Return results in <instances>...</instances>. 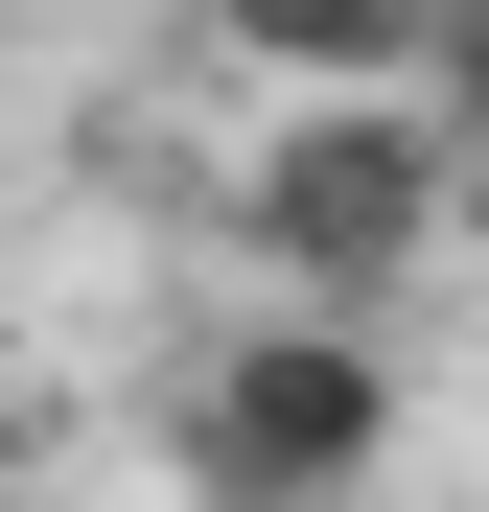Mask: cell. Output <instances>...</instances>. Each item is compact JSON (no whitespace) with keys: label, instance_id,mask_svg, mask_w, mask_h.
I'll list each match as a JSON object with an SVG mask.
<instances>
[{"label":"cell","instance_id":"obj_2","mask_svg":"<svg viewBox=\"0 0 489 512\" xmlns=\"http://www.w3.org/2000/svg\"><path fill=\"white\" fill-rule=\"evenodd\" d=\"M163 466H187V512H350L396 466V350L326 326V303H257L187 396H163Z\"/></svg>","mask_w":489,"mask_h":512},{"label":"cell","instance_id":"obj_5","mask_svg":"<svg viewBox=\"0 0 489 512\" xmlns=\"http://www.w3.org/2000/svg\"><path fill=\"white\" fill-rule=\"evenodd\" d=\"M24 466H47V419H24V373H0V489H24Z\"/></svg>","mask_w":489,"mask_h":512},{"label":"cell","instance_id":"obj_4","mask_svg":"<svg viewBox=\"0 0 489 512\" xmlns=\"http://www.w3.org/2000/svg\"><path fill=\"white\" fill-rule=\"evenodd\" d=\"M420 117H443V163H466V233H489V0H443V70H420Z\"/></svg>","mask_w":489,"mask_h":512},{"label":"cell","instance_id":"obj_1","mask_svg":"<svg viewBox=\"0 0 489 512\" xmlns=\"http://www.w3.org/2000/svg\"><path fill=\"white\" fill-rule=\"evenodd\" d=\"M233 256H257L280 303H326V326H373L396 280H443V256H466L443 117H420V94H303V117H257V163H233Z\"/></svg>","mask_w":489,"mask_h":512},{"label":"cell","instance_id":"obj_3","mask_svg":"<svg viewBox=\"0 0 489 512\" xmlns=\"http://www.w3.org/2000/svg\"><path fill=\"white\" fill-rule=\"evenodd\" d=\"M210 47L257 70L280 117L303 94H420V70H443V0H210Z\"/></svg>","mask_w":489,"mask_h":512}]
</instances>
